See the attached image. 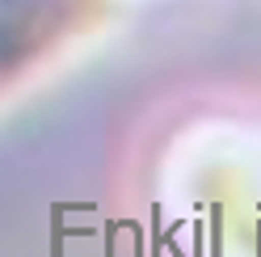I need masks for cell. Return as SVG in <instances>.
<instances>
[{
    "instance_id": "cell-1",
    "label": "cell",
    "mask_w": 261,
    "mask_h": 257,
    "mask_svg": "<svg viewBox=\"0 0 261 257\" xmlns=\"http://www.w3.org/2000/svg\"><path fill=\"white\" fill-rule=\"evenodd\" d=\"M5 13H9V0H0V30H5Z\"/></svg>"
},
{
    "instance_id": "cell-2",
    "label": "cell",
    "mask_w": 261,
    "mask_h": 257,
    "mask_svg": "<svg viewBox=\"0 0 261 257\" xmlns=\"http://www.w3.org/2000/svg\"><path fill=\"white\" fill-rule=\"evenodd\" d=\"M0 42H5V30H0Z\"/></svg>"
}]
</instances>
